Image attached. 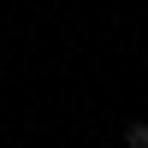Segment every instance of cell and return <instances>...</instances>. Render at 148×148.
Listing matches in <instances>:
<instances>
[{"mask_svg": "<svg viewBox=\"0 0 148 148\" xmlns=\"http://www.w3.org/2000/svg\"><path fill=\"white\" fill-rule=\"evenodd\" d=\"M119 136H125V148H148V119H125Z\"/></svg>", "mask_w": 148, "mask_h": 148, "instance_id": "cell-1", "label": "cell"}]
</instances>
